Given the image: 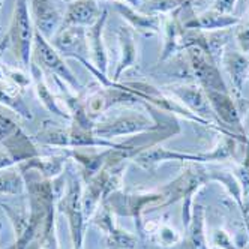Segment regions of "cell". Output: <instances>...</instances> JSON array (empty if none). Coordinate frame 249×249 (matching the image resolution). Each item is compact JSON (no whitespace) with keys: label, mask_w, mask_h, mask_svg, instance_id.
<instances>
[{"label":"cell","mask_w":249,"mask_h":249,"mask_svg":"<svg viewBox=\"0 0 249 249\" xmlns=\"http://www.w3.org/2000/svg\"><path fill=\"white\" fill-rule=\"evenodd\" d=\"M222 60H224L227 72L230 75L231 84H233L234 93L237 96H240L243 92V84H245L248 72H249V60L237 51L227 53Z\"/></svg>","instance_id":"cell-12"},{"label":"cell","mask_w":249,"mask_h":249,"mask_svg":"<svg viewBox=\"0 0 249 249\" xmlns=\"http://www.w3.org/2000/svg\"><path fill=\"white\" fill-rule=\"evenodd\" d=\"M107 20V12H102L101 18L87 29V45H89V56L92 57L95 66L98 68L99 74H107V51L102 42V29Z\"/></svg>","instance_id":"cell-11"},{"label":"cell","mask_w":249,"mask_h":249,"mask_svg":"<svg viewBox=\"0 0 249 249\" xmlns=\"http://www.w3.org/2000/svg\"><path fill=\"white\" fill-rule=\"evenodd\" d=\"M206 93L212 110L215 113V117H218L225 126H230L237 131L242 129L240 116L231 96L224 92H213V90H206Z\"/></svg>","instance_id":"cell-9"},{"label":"cell","mask_w":249,"mask_h":249,"mask_svg":"<svg viewBox=\"0 0 249 249\" xmlns=\"http://www.w3.org/2000/svg\"><path fill=\"white\" fill-rule=\"evenodd\" d=\"M117 8H119V11H120L124 17H126V18H128L134 26H137L138 30H147V32H156V30H158L159 23H158L156 18H153V17L140 15V14L135 15V12H134L132 9H129L128 6H123L122 3H119Z\"/></svg>","instance_id":"cell-18"},{"label":"cell","mask_w":249,"mask_h":249,"mask_svg":"<svg viewBox=\"0 0 249 249\" xmlns=\"http://www.w3.org/2000/svg\"><path fill=\"white\" fill-rule=\"evenodd\" d=\"M81 186L75 179H71L68 191L60 198V207L69 221L71 237H72L74 249H81L83 236H84V210L81 203Z\"/></svg>","instance_id":"cell-4"},{"label":"cell","mask_w":249,"mask_h":249,"mask_svg":"<svg viewBox=\"0 0 249 249\" xmlns=\"http://www.w3.org/2000/svg\"><path fill=\"white\" fill-rule=\"evenodd\" d=\"M209 180H210V176L207 171L198 167L186 168L177 179H174L171 183L165 185L159 191L162 195L161 206H168L180 200H191L192 195L201 186H204Z\"/></svg>","instance_id":"cell-2"},{"label":"cell","mask_w":249,"mask_h":249,"mask_svg":"<svg viewBox=\"0 0 249 249\" xmlns=\"http://www.w3.org/2000/svg\"><path fill=\"white\" fill-rule=\"evenodd\" d=\"M150 128V122L144 119L143 116L137 117H122L116 122H111L110 124H104V126H98L96 132L102 135L104 138H108L113 135H123V134H131V132H140Z\"/></svg>","instance_id":"cell-14"},{"label":"cell","mask_w":249,"mask_h":249,"mask_svg":"<svg viewBox=\"0 0 249 249\" xmlns=\"http://www.w3.org/2000/svg\"><path fill=\"white\" fill-rule=\"evenodd\" d=\"M35 39V26L32 21L29 0H15L14 15L9 29V42L14 54L21 66H29Z\"/></svg>","instance_id":"cell-1"},{"label":"cell","mask_w":249,"mask_h":249,"mask_svg":"<svg viewBox=\"0 0 249 249\" xmlns=\"http://www.w3.org/2000/svg\"><path fill=\"white\" fill-rule=\"evenodd\" d=\"M209 176H210V180L221 182L225 186V189L228 191V194L234 198V201L242 209V206H243V189L240 186V182L237 180L236 174H231L227 171H212V173H209Z\"/></svg>","instance_id":"cell-16"},{"label":"cell","mask_w":249,"mask_h":249,"mask_svg":"<svg viewBox=\"0 0 249 249\" xmlns=\"http://www.w3.org/2000/svg\"><path fill=\"white\" fill-rule=\"evenodd\" d=\"M240 23L239 17H234L233 14H221L216 11H206L201 15L195 17L194 20L188 21L185 26L191 30H203V32H218V30H227L233 26H237Z\"/></svg>","instance_id":"cell-10"},{"label":"cell","mask_w":249,"mask_h":249,"mask_svg":"<svg viewBox=\"0 0 249 249\" xmlns=\"http://www.w3.org/2000/svg\"><path fill=\"white\" fill-rule=\"evenodd\" d=\"M123 2L131 3V5H140V0H123Z\"/></svg>","instance_id":"cell-24"},{"label":"cell","mask_w":249,"mask_h":249,"mask_svg":"<svg viewBox=\"0 0 249 249\" xmlns=\"http://www.w3.org/2000/svg\"><path fill=\"white\" fill-rule=\"evenodd\" d=\"M240 210H242V215H243L245 224H246L248 231H249V200L243 203V206H242V209H240Z\"/></svg>","instance_id":"cell-23"},{"label":"cell","mask_w":249,"mask_h":249,"mask_svg":"<svg viewBox=\"0 0 249 249\" xmlns=\"http://www.w3.org/2000/svg\"><path fill=\"white\" fill-rule=\"evenodd\" d=\"M236 5H237V0H213L212 9L216 12H221V14L230 15V14H233Z\"/></svg>","instance_id":"cell-22"},{"label":"cell","mask_w":249,"mask_h":249,"mask_svg":"<svg viewBox=\"0 0 249 249\" xmlns=\"http://www.w3.org/2000/svg\"><path fill=\"white\" fill-rule=\"evenodd\" d=\"M29 3L35 30L51 41L63 24V15L51 0H29Z\"/></svg>","instance_id":"cell-7"},{"label":"cell","mask_w":249,"mask_h":249,"mask_svg":"<svg viewBox=\"0 0 249 249\" xmlns=\"http://www.w3.org/2000/svg\"><path fill=\"white\" fill-rule=\"evenodd\" d=\"M168 90L171 96L183 105L188 111H191L194 116L201 119L204 123H210L215 119L209 98L206 90L198 84H174L170 86Z\"/></svg>","instance_id":"cell-5"},{"label":"cell","mask_w":249,"mask_h":249,"mask_svg":"<svg viewBox=\"0 0 249 249\" xmlns=\"http://www.w3.org/2000/svg\"><path fill=\"white\" fill-rule=\"evenodd\" d=\"M32 56L35 57V60L38 62L39 66H42L44 69L50 71V72H53V74H56L57 77L65 80L72 87H78V80L75 78L71 68L65 63L63 56L51 45L50 41H47L36 30H35Z\"/></svg>","instance_id":"cell-3"},{"label":"cell","mask_w":249,"mask_h":249,"mask_svg":"<svg viewBox=\"0 0 249 249\" xmlns=\"http://www.w3.org/2000/svg\"><path fill=\"white\" fill-rule=\"evenodd\" d=\"M2 5H3V0H0V11H2Z\"/></svg>","instance_id":"cell-25"},{"label":"cell","mask_w":249,"mask_h":249,"mask_svg":"<svg viewBox=\"0 0 249 249\" xmlns=\"http://www.w3.org/2000/svg\"><path fill=\"white\" fill-rule=\"evenodd\" d=\"M186 227L188 236L185 249H210L207 245V236L204 233V209L200 204L194 206L191 219Z\"/></svg>","instance_id":"cell-13"},{"label":"cell","mask_w":249,"mask_h":249,"mask_svg":"<svg viewBox=\"0 0 249 249\" xmlns=\"http://www.w3.org/2000/svg\"><path fill=\"white\" fill-rule=\"evenodd\" d=\"M62 56L74 57L89 66V45H87V29L84 27H72L62 26L59 32L50 41Z\"/></svg>","instance_id":"cell-6"},{"label":"cell","mask_w":249,"mask_h":249,"mask_svg":"<svg viewBox=\"0 0 249 249\" xmlns=\"http://www.w3.org/2000/svg\"><path fill=\"white\" fill-rule=\"evenodd\" d=\"M212 249H239L228 236L227 231L216 228L212 234Z\"/></svg>","instance_id":"cell-19"},{"label":"cell","mask_w":249,"mask_h":249,"mask_svg":"<svg viewBox=\"0 0 249 249\" xmlns=\"http://www.w3.org/2000/svg\"><path fill=\"white\" fill-rule=\"evenodd\" d=\"M158 236H159V242H161L164 246H174L182 240L180 234L168 225H164V227L159 228Z\"/></svg>","instance_id":"cell-20"},{"label":"cell","mask_w":249,"mask_h":249,"mask_svg":"<svg viewBox=\"0 0 249 249\" xmlns=\"http://www.w3.org/2000/svg\"><path fill=\"white\" fill-rule=\"evenodd\" d=\"M101 15L96 0H72L66 8L62 26L89 29L101 18Z\"/></svg>","instance_id":"cell-8"},{"label":"cell","mask_w":249,"mask_h":249,"mask_svg":"<svg viewBox=\"0 0 249 249\" xmlns=\"http://www.w3.org/2000/svg\"><path fill=\"white\" fill-rule=\"evenodd\" d=\"M17 129L18 128H17V124L11 119L0 114V141H5L6 138H9Z\"/></svg>","instance_id":"cell-21"},{"label":"cell","mask_w":249,"mask_h":249,"mask_svg":"<svg viewBox=\"0 0 249 249\" xmlns=\"http://www.w3.org/2000/svg\"><path fill=\"white\" fill-rule=\"evenodd\" d=\"M71 2H72V0H71Z\"/></svg>","instance_id":"cell-26"},{"label":"cell","mask_w":249,"mask_h":249,"mask_svg":"<svg viewBox=\"0 0 249 249\" xmlns=\"http://www.w3.org/2000/svg\"><path fill=\"white\" fill-rule=\"evenodd\" d=\"M120 44H122V51H123V59L120 62L119 71H117V75L122 72L123 69L129 68L134 62H135V44H134V38H132V33L129 30H120Z\"/></svg>","instance_id":"cell-17"},{"label":"cell","mask_w":249,"mask_h":249,"mask_svg":"<svg viewBox=\"0 0 249 249\" xmlns=\"http://www.w3.org/2000/svg\"><path fill=\"white\" fill-rule=\"evenodd\" d=\"M24 191L23 176L9 168H3L0 173V195H20Z\"/></svg>","instance_id":"cell-15"}]
</instances>
